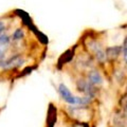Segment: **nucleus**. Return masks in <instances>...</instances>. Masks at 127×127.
<instances>
[{"label": "nucleus", "instance_id": "nucleus-1", "mask_svg": "<svg viewBox=\"0 0 127 127\" xmlns=\"http://www.w3.org/2000/svg\"><path fill=\"white\" fill-rule=\"evenodd\" d=\"M58 92L61 94V96L63 97L64 101H66L67 103H69L71 105H79V101H81V97L74 96L72 95V93L69 91V89L64 85L61 84L58 86Z\"/></svg>", "mask_w": 127, "mask_h": 127}, {"label": "nucleus", "instance_id": "nucleus-2", "mask_svg": "<svg viewBox=\"0 0 127 127\" xmlns=\"http://www.w3.org/2000/svg\"><path fill=\"white\" fill-rule=\"evenodd\" d=\"M23 59L20 55H15V56H12L10 58H6L3 65L1 66L2 69H5V70H9V69H14L16 67H19L22 64Z\"/></svg>", "mask_w": 127, "mask_h": 127}, {"label": "nucleus", "instance_id": "nucleus-3", "mask_svg": "<svg viewBox=\"0 0 127 127\" xmlns=\"http://www.w3.org/2000/svg\"><path fill=\"white\" fill-rule=\"evenodd\" d=\"M102 77H101V75L100 73H97V72H91L89 74V83L90 84H94V85H97V84H101L102 83Z\"/></svg>", "mask_w": 127, "mask_h": 127}, {"label": "nucleus", "instance_id": "nucleus-4", "mask_svg": "<svg viewBox=\"0 0 127 127\" xmlns=\"http://www.w3.org/2000/svg\"><path fill=\"white\" fill-rule=\"evenodd\" d=\"M22 36H23V31L21 29H17L14 31L13 35H12V39L13 40H19V39H21Z\"/></svg>", "mask_w": 127, "mask_h": 127}, {"label": "nucleus", "instance_id": "nucleus-5", "mask_svg": "<svg viewBox=\"0 0 127 127\" xmlns=\"http://www.w3.org/2000/svg\"><path fill=\"white\" fill-rule=\"evenodd\" d=\"M123 53H124V59L127 63V38L124 41V46H123Z\"/></svg>", "mask_w": 127, "mask_h": 127}, {"label": "nucleus", "instance_id": "nucleus-6", "mask_svg": "<svg viewBox=\"0 0 127 127\" xmlns=\"http://www.w3.org/2000/svg\"><path fill=\"white\" fill-rule=\"evenodd\" d=\"M5 30V25L3 21H0V35L3 34V32Z\"/></svg>", "mask_w": 127, "mask_h": 127}]
</instances>
